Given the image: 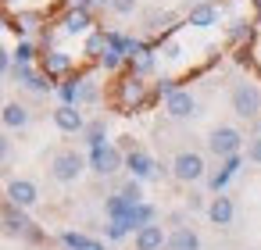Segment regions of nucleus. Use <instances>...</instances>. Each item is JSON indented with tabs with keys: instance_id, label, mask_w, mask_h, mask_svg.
Here are the masks:
<instances>
[{
	"instance_id": "f257e3e1",
	"label": "nucleus",
	"mask_w": 261,
	"mask_h": 250,
	"mask_svg": "<svg viewBox=\"0 0 261 250\" xmlns=\"http://www.w3.org/2000/svg\"><path fill=\"white\" fill-rule=\"evenodd\" d=\"M240 147H243V132L236 125H215L207 132V150L215 157H222V161L232 157V154H240Z\"/></svg>"
},
{
	"instance_id": "f03ea898",
	"label": "nucleus",
	"mask_w": 261,
	"mask_h": 250,
	"mask_svg": "<svg viewBox=\"0 0 261 250\" xmlns=\"http://www.w3.org/2000/svg\"><path fill=\"white\" fill-rule=\"evenodd\" d=\"M83 168H86V157L83 154H75V150H58L54 157H50V179L54 182H75L79 175H83Z\"/></svg>"
},
{
	"instance_id": "7ed1b4c3",
	"label": "nucleus",
	"mask_w": 261,
	"mask_h": 250,
	"mask_svg": "<svg viewBox=\"0 0 261 250\" xmlns=\"http://www.w3.org/2000/svg\"><path fill=\"white\" fill-rule=\"evenodd\" d=\"M90 168H93L97 175H115V172H122V168H125L122 147H115V143L93 147V150H90Z\"/></svg>"
},
{
	"instance_id": "20e7f679",
	"label": "nucleus",
	"mask_w": 261,
	"mask_h": 250,
	"mask_svg": "<svg viewBox=\"0 0 261 250\" xmlns=\"http://www.w3.org/2000/svg\"><path fill=\"white\" fill-rule=\"evenodd\" d=\"M204 157L197 154V150H179L175 157H172V175L179 179V182H200L204 179Z\"/></svg>"
},
{
	"instance_id": "39448f33",
	"label": "nucleus",
	"mask_w": 261,
	"mask_h": 250,
	"mask_svg": "<svg viewBox=\"0 0 261 250\" xmlns=\"http://www.w3.org/2000/svg\"><path fill=\"white\" fill-rule=\"evenodd\" d=\"M232 111L240 118H257L261 115V86L254 82H240L232 90Z\"/></svg>"
},
{
	"instance_id": "423d86ee",
	"label": "nucleus",
	"mask_w": 261,
	"mask_h": 250,
	"mask_svg": "<svg viewBox=\"0 0 261 250\" xmlns=\"http://www.w3.org/2000/svg\"><path fill=\"white\" fill-rule=\"evenodd\" d=\"M0 221H4V232L8 236H29V239H40V229L25 218L22 207L15 204H4V211H0Z\"/></svg>"
},
{
	"instance_id": "0eeeda50",
	"label": "nucleus",
	"mask_w": 261,
	"mask_h": 250,
	"mask_svg": "<svg viewBox=\"0 0 261 250\" xmlns=\"http://www.w3.org/2000/svg\"><path fill=\"white\" fill-rule=\"evenodd\" d=\"M165 115L168 118H193L197 115V97L190 93V90H172L168 97H165Z\"/></svg>"
},
{
	"instance_id": "6e6552de",
	"label": "nucleus",
	"mask_w": 261,
	"mask_h": 250,
	"mask_svg": "<svg viewBox=\"0 0 261 250\" xmlns=\"http://www.w3.org/2000/svg\"><path fill=\"white\" fill-rule=\"evenodd\" d=\"M40 200V189H36V182L33 179H11L8 182V204H15V207H33Z\"/></svg>"
},
{
	"instance_id": "1a4fd4ad",
	"label": "nucleus",
	"mask_w": 261,
	"mask_h": 250,
	"mask_svg": "<svg viewBox=\"0 0 261 250\" xmlns=\"http://www.w3.org/2000/svg\"><path fill=\"white\" fill-rule=\"evenodd\" d=\"M54 125L72 136V132H83V129H86V118H83L79 104H58V107H54Z\"/></svg>"
},
{
	"instance_id": "9d476101",
	"label": "nucleus",
	"mask_w": 261,
	"mask_h": 250,
	"mask_svg": "<svg viewBox=\"0 0 261 250\" xmlns=\"http://www.w3.org/2000/svg\"><path fill=\"white\" fill-rule=\"evenodd\" d=\"M125 168H129V175L140 179V182L158 175V164H154V157H150L147 150H129V154H125Z\"/></svg>"
},
{
	"instance_id": "9b49d317",
	"label": "nucleus",
	"mask_w": 261,
	"mask_h": 250,
	"mask_svg": "<svg viewBox=\"0 0 261 250\" xmlns=\"http://www.w3.org/2000/svg\"><path fill=\"white\" fill-rule=\"evenodd\" d=\"M207 218H211V225L229 229L232 218H236V204H232V197H222V193H218V197L207 204Z\"/></svg>"
},
{
	"instance_id": "f8f14e48",
	"label": "nucleus",
	"mask_w": 261,
	"mask_h": 250,
	"mask_svg": "<svg viewBox=\"0 0 261 250\" xmlns=\"http://www.w3.org/2000/svg\"><path fill=\"white\" fill-rule=\"evenodd\" d=\"M133 243H136V250H161L168 243V236H165V229L158 221H150V225H143V229L133 232Z\"/></svg>"
},
{
	"instance_id": "ddd939ff",
	"label": "nucleus",
	"mask_w": 261,
	"mask_h": 250,
	"mask_svg": "<svg viewBox=\"0 0 261 250\" xmlns=\"http://www.w3.org/2000/svg\"><path fill=\"white\" fill-rule=\"evenodd\" d=\"M29 107L25 104H18V100H11V104H4V107H0V122H4L8 129H25L29 125Z\"/></svg>"
},
{
	"instance_id": "4468645a",
	"label": "nucleus",
	"mask_w": 261,
	"mask_h": 250,
	"mask_svg": "<svg viewBox=\"0 0 261 250\" xmlns=\"http://www.w3.org/2000/svg\"><path fill=\"white\" fill-rule=\"evenodd\" d=\"M165 250H200V236H197L193 229L179 225L175 232H168V243H165Z\"/></svg>"
},
{
	"instance_id": "2eb2a0df",
	"label": "nucleus",
	"mask_w": 261,
	"mask_h": 250,
	"mask_svg": "<svg viewBox=\"0 0 261 250\" xmlns=\"http://www.w3.org/2000/svg\"><path fill=\"white\" fill-rule=\"evenodd\" d=\"M240 164H243V157H240V154L225 157V161H222V168H218V172L211 175V189H215V193H222V189L229 186V179H232V175L240 172Z\"/></svg>"
},
{
	"instance_id": "dca6fc26",
	"label": "nucleus",
	"mask_w": 261,
	"mask_h": 250,
	"mask_svg": "<svg viewBox=\"0 0 261 250\" xmlns=\"http://www.w3.org/2000/svg\"><path fill=\"white\" fill-rule=\"evenodd\" d=\"M186 22L197 25V29H211V25L218 22V8H215V4H193L190 15H186Z\"/></svg>"
},
{
	"instance_id": "f3484780",
	"label": "nucleus",
	"mask_w": 261,
	"mask_h": 250,
	"mask_svg": "<svg viewBox=\"0 0 261 250\" xmlns=\"http://www.w3.org/2000/svg\"><path fill=\"white\" fill-rule=\"evenodd\" d=\"M90 22H93V18H90V11H86V8H75V11H68V15H65L61 29H65L68 36H79V33H86V29H90Z\"/></svg>"
},
{
	"instance_id": "a211bd4d",
	"label": "nucleus",
	"mask_w": 261,
	"mask_h": 250,
	"mask_svg": "<svg viewBox=\"0 0 261 250\" xmlns=\"http://www.w3.org/2000/svg\"><path fill=\"white\" fill-rule=\"evenodd\" d=\"M143 93H147V86H143V79H140V75H133V79H125V82H122V100H125V107L140 104V100H143Z\"/></svg>"
},
{
	"instance_id": "6ab92c4d",
	"label": "nucleus",
	"mask_w": 261,
	"mask_h": 250,
	"mask_svg": "<svg viewBox=\"0 0 261 250\" xmlns=\"http://www.w3.org/2000/svg\"><path fill=\"white\" fill-rule=\"evenodd\" d=\"M104 132H108V122L104 118H93V122H86V129H83V140H86V147L93 150V147H104Z\"/></svg>"
},
{
	"instance_id": "aec40b11",
	"label": "nucleus",
	"mask_w": 261,
	"mask_h": 250,
	"mask_svg": "<svg viewBox=\"0 0 261 250\" xmlns=\"http://www.w3.org/2000/svg\"><path fill=\"white\" fill-rule=\"evenodd\" d=\"M43 68H47V75H65V72L72 68V58L61 54V50H50V54L43 58Z\"/></svg>"
},
{
	"instance_id": "412c9836",
	"label": "nucleus",
	"mask_w": 261,
	"mask_h": 250,
	"mask_svg": "<svg viewBox=\"0 0 261 250\" xmlns=\"http://www.w3.org/2000/svg\"><path fill=\"white\" fill-rule=\"evenodd\" d=\"M104 50H108V33H93L90 40H86V58H104Z\"/></svg>"
},
{
	"instance_id": "4be33fe9",
	"label": "nucleus",
	"mask_w": 261,
	"mask_h": 250,
	"mask_svg": "<svg viewBox=\"0 0 261 250\" xmlns=\"http://www.w3.org/2000/svg\"><path fill=\"white\" fill-rule=\"evenodd\" d=\"M129 232H136V229H133L125 218H115V221H108V229H104V236H108V239H125Z\"/></svg>"
},
{
	"instance_id": "5701e85b",
	"label": "nucleus",
	"mask_w": 261,
	"mask_h": 250,
	"mask_svg": "<svg viewBox=\"0 0 261 250\" xmlns=\"http://www.w3.org/2000/svg\"><path fill=\"white\" fill-rule=\"evenodd\" d=\"M61 243H65L68 250H86L93 239H90V236H83V232H65V236H61Z\"/></svg>"
},
{
	"instance_id": "b1692460",
	"label": "nucleus",
	"mask_w": 261,
	"mask_h": 250,
	"mask_svg": "<svg viewBox=\"0 0 261 250\" xmlns=\"http://www.w3.org/2000/svg\"><path fill=\"white\" fill-rule=\"evenodd\" d=\"M122 61H125V54H122V50H115V47H108V50H104V58H100V65H104L108 72L122 68Z\"/></svg>"
},
{
	"instance_id": "393cba45",
	"label": "nucleus",
	"mask_w": 261,
	"mask_h": 250,
	"mask_svg": "<svg viewBox=\"0 0 261 250\" xmlns=\"http://www.w3.org/2000/svg\"><path fill=\"white\" fill-rule=\"evenodd\" d=\"M122 197H125L129 204H143V189H140V179H129V182L122 186Z\"/></svg>"
},
{
	"instance_id": "a878e982",
	"label": "nucleus",
	"mask_w": 261,
	"mask_h": 250,
	"mask_svg": "<svg viewBox=\"0 0 261 250\" xmlns=\"http://www.w3.org/2000/svg\"><path fill=\"white\" fill-rule=\"evenodd\" d=\"M33 58H36V47H33L29 40H22V43L15 47V61H18V65H29Z\"/></svg>"
},
{
	"instance_id": "bb28decb",
	"label": "nucleus",
	"mask_w": 261,
	"mask_h": 250,
	"mask_svg": "<svg viewBox=\"0 0 261 250\" xmlns=\"http://www.w3.org/2000/svg\"><path fill=\"white\" fill-rule=\"evenodd\" d=\"M133 65H136V75H143V72H150V68H154V58H150L147 50H140V54L133 58Z\"/></svg>"
},
{
	"instance_id": "cd10ccee",
	"label": "nucleus",
	"mask_w": 261,
	"mask_h": 250,
	"mask_svg": "<svg viewBox=\"0 0 261 250\" xmlns=\"http://www.w3.org/2000/svg\"><path fill=\"white\" fill-rule=\"evenodd\" d=\"M115 15H133L136 11V0H111V4H108Z\"/></svg>"
},
{
	"instance_id": "c85d7f7f",
	"label": "nucleus",
	"mask_w": 261,
	"mask_h": 250,
	"mask_svg": "<svg viewBox=\"0 0 261 250\" xmlns=\"http://www.w3.org/2000/svg\"><path fill=\"white\" fill-rule=\"evenodd\" d=\"M243 36H250V25H247V22H232V25H229V40L236 43V40H243Z\"/></svg>"
},
{
	"instance_id": "c756f323",
	"label": "nucleus",
	"mask_w": 261,
	"mask_h": 250,
	"mask_svg": "<svg viewBox=\"0 0 261 250\" xmlns=\"http://www.w3.org/2000/svg\"><path fill=\"white\" fill-rule=\"evenodd\" d=\"M247 157H250L254 164H261V136H254V140H250V147H247Z\"/></svg>"
},
{
	"instance_id": "7c9ffc66",
	"label": "nucleus",
	"mask_w": 261,
	"mask_h": 250,
	"mask_svg": "<svg viewBox=\"0 0 261 250\" xmlns=\"http://www.w3.org/2000/svg\"><path fill=\"white\" fill-rule=\"evenodd\" d=\"M8 157H11V140L0 132V161H8Z\"/></svg>"
},
{
	"instance_id": "2f4dec72",
	"label": "nucleus",
	"mask_w": 261,
	"mask_h": 250,
	"mask_svg": "<svg viewBox=\"0 0 261 250\" xmlns=\"http://www.w3.org/2000/svg\"><path fill=\"white\" fill-rule=\"evenodd\" d=\"M8 68H11V54H8L4 47H0V75H4Z\"/></svg>"
},
{
	"instance_id": "473e14b6",
	"label": "nucleus",
	"mask_w": 261,
	"mask_h": 250,
	"mask_svg": "<svg viewBox=\"0 0 261 250\" xmlns=\"http://www.w3.org/2000/svg\"><path fill=\"white\" fill-rule=\"evenodd\" d=\"M97 4H111V0H79V8H86V11L97 8Z\"/></svg>"
},
{
	"instance_id": "72a5a7b5",
	"label": "nucleus",
	"mask_w": 261,
	"mask_h": 250,
	"mask_svg": "<svg viewBox=\"0 0 261 250\" xmlns=\"http://www.w3.org/2000/svg\"><path fill=\"white\" fill-rule=\"evenodd\" d=\"M86 250H104V246H100V243H97V239H93V243H90V246H86Z\"/></svg>"
},
{
	"instance_id": "f704fd0d",
	"label": "nucleus",
	"mask_w": 261,
	"mask_h": 250,
	"mask_svg": "<svg viewBox=\"0 0 261 250\" xmlns=\"http://www.w3.org/2000/svg\"><path fill=\"white\" fill-rule=\"evenodd\" d=\"M193 4H215V0H193Z\"/></svg>"
},
{
	"instance_id": "c9c22d12",
	"label": "nucleus",
	"mask_w": 261,
	"mask_h": 250,
	"mask_svg": "<svg viewBox=\"0 0 261 250\" xmlns=\"http://www.w3.org/2000/svg\"><path fill=\"white\" fill-rule=\"evenodd\" d=\"M254 4H257V11H261V0H254Z\"/></svg>"
},
{
	"instance_id": "e433bc0d",
	"label": "nucleus",
	"mask_w": 261,
	"mask_h": 250,
	"mask_svg": "<svg viewBox=\"0 0 261 250\" xmlns=\"http://www.w3.org/2000/svg\"><path fill=\"white\" fill-rule=\"evenodd\" d=\"M0 29H4V18H0Z\"/></svg>"
}]
</instances>
